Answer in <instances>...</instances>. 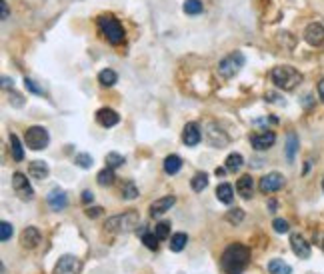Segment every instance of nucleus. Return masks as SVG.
<instances>
[{
	"instance_id": "obj_1",
	"label": "nucleus",
	"mask_w": 324,
	"mask_h": 274,
	"mask_svg": "<svg viewBox=\"0 0 324 274\" xmlns=\"http://www.w3.org/2000/svg\"><path fill=\"white\" fill-rule=\"evenodd\" d=\"M250 262V250L244 244H230L222 252L220 264L226 274H242Z\"/></svg>"
},
{
	"instance_id": "obj_2",
	"label": "nucleus",
	"mask_w": 324,
	"mask_h": 274,
	"mask_svg": "<svg viewBox=\"0 0 324 274\" xmlns=\"http://www.w3.org/2000/svg\"><path fill=\"white\" fill-rule=\"evenodd\" d=\"M270 78L280 90H294L302 82V74L294 66H288V64L274 66L272 72H270Z\"/></svg>"
},
{
	"instance_id": "obj_3",
	"label": "nucleus",
	"mask_w": 324,
	"mask_h": 274,
	"mask_svg": "<svg viewBox=\"0 0 324 274\" xmlns=\"http://www.w3.org/2000/svg\"><path fill=\"white\" fill-rule=\"evenodd\" d=\"M98 28L110 44L118 46V44L124 42V28L118 22V18H114L112 14H100L98 16Z\"/></svg>"
},
{
	"instance_id": "obj_4",
	"label": "nucleus",
	"mask_w": 324,
	"mask_h": 274,
	"mask_svg": "<svg viewBox=\"0 0 324 274\" xmlns=\"http://www.w3.org/2000/svg\"><path fill=\"white\" fill-rule=\"evenodd\" d=\"M104 226H106V230H110L114 234H124V232H130V230H136V226H138V212L130 210V212H124V214L110 216Z\"/></svg>"
},
{
	"instance_id": "obj_5",
	"label": "nucleus",
	"mask_w": 324,
	"mask_h": 274,
	"mask_svg": "<svg viewBox=\"0 0 324 274\" xmlns=\"http://www.w3.org/2000/svg\"><path fill=\"white\" fill-rule=\"evenodd\" d=\"M242 66H244V54L240 50H234L232 54L224 56L218 62V74L222 78H232V76H236L242 70Z\"/></svg>"
},
{
	"instance_id": "obj_6",
	"label": "nucleus",
	"mask_w": 324,
	"mask_h": 274,
	"mask_svg": "<svg viewBox=\"0 0 324 274\" xmlns=\"http://www.w3.org/2000/svg\"><path fill=\"white\" fill-rule=\"evenodd\" d=\"M24 144L30 150H44L50 144V134L44 126H30V128H26Z\"/></svg>"
},
{
	"instance_id": "obj_7",
	"label": "nucleus",
	"mask_w": 324,
	"mask_h": 274,
	"mask_svg": "<svg viewBox=\"0 0 324 274\" xmlns=\"http://www.w3.org/2000/svg\"><path fill=\"white\" fill-rule=\"evenodd\" d=\"M12 188L16 190V194L20 196V200H33L34 198V190L28 182V178L22 174V172H14L12 174Z\"/></svg>"
},
{
	"instance_id": "obj_8",
	"label": "nucleus",
	"mask_w": 324,
	"mask_h": 274,
	"mask_svg": "<svg viewBox=\"0 0 324 274\" xmlns=\"http://www.w3.org/2000/svg\"><path fill=\"white\" fill-rule=\"evenodd\" d=\"M282 186H284V176H282L280 172H270V174L262 176L258 184L260 192H264V194L276 192V190H280Z\"/></svg>"
},
{
	"instance_id": "obj_9",
	"label": "nucleus",
	"mask_w": 324,
	"mask_h": 274,
	"mask_svg": "<svg viewBox=\"0 0 324 274\" xmlns=\"http://www.w3.org/2000/svg\"><path fill=\"white\" fill-rule=\"evenodd\" d=\"M78 270H80V260L72 254L60 256L54 266V274H78Z\"/></svg>"
},
{
	"instance_id": "obj_10",
	"label": "nucleus",
	"mask_w": 324,
	"mask_h": 274,
	"mask_svg": "<svg viewBox=\"0 0 324 274\" xmlns=\"http://www.w3.org/2000/svg\"><path fill=\"white\" fill-rule=\"evenodd\" d=\"M276 142V134L272 130H264V132H256L250 136V144L254 150H268L272 148Z\"/></svg>"
},
{
	"instance_id": "obj_11",
	"label": "nucleus",
	"mask_w": 324,
	"mask_h": 274,
	"mask_svg": "<svg viewBox=\"0 0 324 274\" xmlns=\"http://www.w3.org/2000/svg\"><path fill=\"white\" fill-rule=\"evenodd\" d=\"M304 40L310 44V46H320L324 44V26L318 22H310L304 30Z\"/></svg>"
},
{
	"instance_id": "obj_12",
	"label": "nucleus",
	"mask_w": 324,
	"mask_h": 274,
	"mask_svg": "<svg viewBox=\"0 0 324 274\" xmlns=\"http://www.w3.org/2000/svg\"><path fill=\"white\" fill-rule=\"evenodd\" d=\"M20 242H22L24 248H36L42 242V234H40V230L36 226H26L22 230V234H20Z\"/></svg>"
},
{
	"instance_id": "obj_13",
	"label": "nucleus",
	"mask_w": 324,
	"mask_h": 274,
	"mask_svg": "<svg viewBox=\"0 0 324 274\" xmlns=\"http://www.w3.org/2000/svg\"><path fill=\"white\" fill-rule=\"evenodd\" d=\"M96 120L100 126L110 128V126H116V124L120 122V116H118L116 110H112V108H100L96 112Z\"/></svg>"
},
{
	"instance_id": "obj_14",
	"label": "nucleus",
	"mask_w": 324,
	"mask_h": 274,
	"mask_svg": "<svg viewBox=\"0 0 324 274\" xmlns=\"http://www.w3.org/2000/svg\"><path fill=\"white\" fill-rule=\"evenodd\" d=\"M290 246H292V252H294L298 258H308V256H310V244L304 240L302 234H292Z\"/></svg>"
},
{
	"instance_id": "obj_15",
	"label": "nucleus",
	"mask_w": 324,
	"mask_h": 274,
	"mask_svg": "<svg viewBox=\"0 0 324 274\" xmlns=\"http://www.w3.org/2000/svg\"><path fill=\"white\" fill-rule=\"evenodd\" d=\"M200 138H202V132H200L198 124H196V122H188V124L184 126V130H182L184 144H186V146H196V144L200 142Z\"/></svg>"
},
{
	"instance_id": "obj_16",
	"label": "nucleus",
	"mask_w": 324,
	"mask_h": 274,
	"mask_svg": "<svg viewBox=\"0 0 324 274\" xmlns=\"http://www.w3.org/2000/svg\"><path fill=\"white\" fill-rule=\"evenodd\" d=\"M46 200H48V206H50L52 210H64L66 204H68V198H66L64 190H60V188L50 190L48 196H46Z\"/></svg>"
},
{
	"instance_id": "obj_17",
	"label": "nucleus",
	"mask_w": 324,
	"mask_h": 274,
	"mask_svg": "<svg viewBox=\"0 0 324 274\" xmlns=\"http://www.w3.org/2000/svg\"><path fill=\"white\" fill-rule=\"evenodd\" d=\"M252 190H254V180L250 178V174L240 176L238 182H236V192H238L244 200H248V198H252Z\"/></svg>"
},
{
	"instance_id": "obj_18",
	"label": "nucleus",
	"mask_w": 324,
	"mask_h": 274,
	"mask_svg": "<svg viewBox=\"0 0 324 274\" xmlns=\"http://www.w3.org/2000/svg\"><path fill=\"white\" fill-rule=\"evenodd\" d=\"M176 202V198L174 196H164V198H158V200H154L152 204H150V216H162L164 212H168L172 206Z\"/></svg>"
},
{
	"instance_id": "obj_19",
	"label": "nucleus",
	"mask_w": 324,
	"mask_h": 274,
	"mask_svg": "<svg viewBox=\"0 0 324 274\" xmlns=\"http://www.w3.org/2000/svg\"><path fill=\"white\" fill-rule=\"evenodd\" d=\"M28 174H30V178L44 180V178H48L50 168H48V164H46V162H42V160H33V162L28 164Z\"/></svg>"
},
{
	"instance_id": "obj_20",
	"label": "nucleus",
	"mask_w": 324,
	"mask_h": 274,
	"mask_svg": "<svg viewBox=\"0 0 324 274\" xmlns=\"http://www.w3.org/2000/svg\"><path fill=\"white\" fill-rule=\"evenodd\" d=\"M98 82H100L102 86L110 88V86H114V84L118 82V74H116L114 70H110V68L100 70V72H98Z\"/></svg>"
},
{
	"instance_id": "obj_21",
	"label": "nucleus",
	"mask_w": 324,
	"mask_h": 274,
	"mask_svg": "<svg viewBox=\"0 0 324 274\" xmlns=\"http://www.w3.org/2000/svg\"><path fill=\"white\" fill-rule=\"evenodd\" d=\"M268 272L270 274H292L290 264H286L282 258H274L268 262Z\"/></svg>"
},
{
	"instance_id": "obj_22",
	"label": "nucleus",
	"mask_w": 324,
	"mask_h": 274,
	"mask_svg": "<svg viewBox=\"0 0 324 274\" xmlns=\"http://www.w3.org/2000/svg\"><path fill=\"white\" fill-rule=\"evenodd\" d=\"M180 168H182V160L178 154H170L164 158V172L166 174H176Z\"/></svg>"
},
{
	"instance_id": "obj_23",
	"label": "nucleus",
	"mask_w": 324,
	"mask_h": 274,
	"mask_svg": "<svg viewBox=\"0 0 324 274\" xmlns=\"http://www.w3.org/2000/svg\"><path fill=\"white\" fill-rule=\"evenodd\" d=\"M242 164H244V158H242V154H238V152H232V154H228L226 156V162H224V168L228 172H238L242 168Z\"/></svg>"
},
{
	"instance_id": "obj_24",
	"label": "nucleus",
	"mask_w": 324,
	"mask_h": 274,
	"mask_svg": "<svg viewBox=\"0 0 324 274\" xmlns=\"http://www.w3.org/2000/svg\"><path fill=\"white\" fill-rule=\"evenodd\" d=\"M170 250L172 252H180V250H184V246L188 244V234H184V232H176V234H172L170 236Z\"/></svg>"
},
{
	"instance_id": "obj_25",
	"label": "nucleus",
	"mask_w": 324,
	"mask_h": 274,
	"mask_svg": "<svg viewBox=\"0 0 324 274\" xmlns=\"http://www.w3.org/2000/svg\"><path fill=\"white\" fill-rule=\"evenodd\" d=\"M10 150H12V158L16 162H22L24 158V148H22V142L16 134H10Z\"/></svg>"
},
{
	"instance_id": "obj_26",
	"label": "nucleus",
	"mask_w": 324,
	"mask_h": 274,
	"mask_svg": "<svg viewBox=\"0 0 324 274\" xmlns=\"http://www.w3.org/2000/svg\"><path fill=\"white\" fill-rule=\"evenodd\" d=\"M216 198H218L222 204H230V202L234 200V190H232V186H230V184H220V186L216 188Z\"/></svg>"
},
{
	"instance_id": "obj_27",
	"label": "nucleus",
	"mask_w": 324,
	"mask_h": 274,
	"mask_svg": "<svg viewBox=\"0 0 324 274\" xmlns=\"http://www.w3.org/2000/svg\"><path fill=\"white\" fill-rule=\"evenodd\" d=\"M120 196H122L124 200H134V198L138 196V188H136V184H134L132 180H126V182L120 186Z\"/></svg>"
},
{
	"instance_id": "obj_28",
	"label": "nucleus",
	"mask_w": 324,
	"mask_h": 274,
	"mask_svg": "<svg viewBox=\"0 0 324 274\" xmlns=\"http://www.w3.org/2000/svg\"><path fill=\"white\" fill-rule=\"evenodd\" d=\"M296 150H298V136L294 132H288V136H286V158H288V162L294 160Z\"/></svg>"
},
{
	"instance_id": "obj_29",
	"label": "nucleus",
	"mask_w": 324,
	"mask_h": 274,
	"mask_svg": "<svg viewBox=\"0 0 324 274\" xmlns=\"http://www.w3.org/2000/svg\"><path fill=\"white\" fill-rule=\"evenodd\" d=\"M182 10H184V14H190V16L200 14V12L204 10V6H202V0H186V2L182 4Z\"/></svg>"
},
{
	"instance_id": "obj_30",
	"label": "nucleus",
	"mask_w": 324,
	"mask_h": 274,
	"mask_svg": "<svg viewBox=\"0 0 324 274\" xmlns=\"http://www.w3.org/2000/svg\"><path fill=\"white\" fill-rule=\"evenodd\" d=\"M114 178H116V176H114V170L106 166V168H102V170L98 172L96 182L100 184V186H110V184L114 182Z\"/></svg>"
},
{
	"instance_id": "obj_31",
	"label": "nucleus",
	"mask_w": 324,
	"mask_h": 274,
	"mask_svg": "<svg viewBox=\"0 0 324 274\" xmlns=\"http://www.w3.org/2000/svg\"><path fill=\"white\" fill-rule=\"evenodd\" d=\"M190 184H192V190H195V192H202V190L208 186V174H206V172H198L195 178H192Z\"/></svg>"
},
{
	"instance_id": "obj_32",
	"label": "nucleus",
	"mask_w": 324,
	"mask_h": 274,
	"mask_svg": "<svg viewBox=\"0 0 324 274\" xmlns=\"http://www.w3.org/2000/svg\"><path fill=\"white\" fill-rule=\"evenodd\" d=\"M124 164V156L122 154H118V152H108L106 154V166L108 168H118V166H122Z\"/></svg>"
},
{
	"instance_id": "obj_33",
	"label": "nucleus",
	"mask_w": 324,
	"mask_h": 274,
	"mask_svg": "<svg viewBox=\"0 0 324 274\" xmlns=\"http://www.w3.org/2000/svg\"><path fill=\"white\" fill-rule=\"evenodd\" d=\"M74 162H76V166H80V168H90V166L94 164V160H92V156H90L88 152H80V154H76Z\"/></svg>"
},
{
	"instance_id": "obj_34",
	"label": "nucleus",
	"mask_w": 324,
	"mask_h": 274,
	"mask_svg": "<svg viewBox=\"0 0 324 274\" xmlns=\"http://www.w3.org/2000/svg\"><path fill=\"white\" fill-rule=\"evenodd\" d=\"M226 220L230 224H240L244 220V210L242 208H232L226 212Z\"/></svg>"
},
{
	"instance_id": "obj_35",
	"label": "nucleus",
	"mask_w": 324,
	"mask_h": 274,
	"mask_svg": "<svg viewBox=\"0 0 324 274\" xmlns=\"http://www.w3.org/2000/svg\"><path fill=\"white\" fill-rule=\"evenodd\" d=\"M154 234L158 236V240H166L170 236V224L168 222H158L154 226Z\"/></svg>"
},
{
	"instance_id": "obj_36",
	"label": "nucleus",
	"mask_w": 324,
	"mask_h": 274,
	"mask_svg": "<svg viewBox=\"0 0 324 274\" xmlns=\"http://www.w3.org/2000/svg\"><path fill=\"white\" fill-rule=\"evenodd\" d=\"M272 228H274V232L284 234V232H288V230H290V224H288V220H284V218H274Z\"/></svg>"
},
{
	"instance_id": "obj_37",
	"label": "nucleus",
	"mask_w": 324,
	"mask_h": 274,
	"mask_svg": "<svg viewBox=\"0 0 324 274\" xmlns=\"http://www.w3.org/2000/svg\"><path fill=\"white\" fill-rule=\"evenodd\" d=\"M140 238H142V242H144L146 248H150V250H156V248H158V236H156V234L146 232V234H142Z\"/></svg>"
},
{
	"instance_id": "obj_38",
	"label": "nucleus",
	"mask_w": 324,
	"mask_h": 274,
	"mask_svg": "<svg viewBox=\"0 0 324 274\" xmlns=\"http://www.w3.org/2000/svg\"><path fill=\"white\" fill-rule=\"evenodd\" d=\"M12 232H14V228H12L10 222H2V224H0V240H2V242H8L10 236H12Z\"/></svg>"
},
{
	"instance_id": "obj_39",
	"label": "nucleus",
	"mask_w": 324,
	"mask_h": 274,
	"mask_svg": "<svg viewBox=\"0 0 324 274\" xmlns=\"http://www.w3.org/2000/svg\"><path fill=\"white\" fill-rule=\"evenodd\" d=\"M84 212H86L88 218H98V216L102 214V208H100V206H88Z\"/></svg>"
},
{
	"instance_id": "obj_40",
	"label": "nucleus",
	"mask_w": 324,
	"mask_h": 274,
	"mask_svg": "<svg viewBox=\"0 0 324 274\" xmlns=\"http://www.w3.org/2000/svg\"><path fill=\"white\" fill-rule=\"evenodd\" d=\"M24 86H26L30 92H34V94H42V88H38V86L34 84V80H30V78H24Z\"/></svg>"
},
{
	"instance_id": "obj_41",
	"label": "nucleus",
	"mask_w": 324,
	"mask_h": 274,
	"mask_svg": "<svg viewBox=\"0 0 324 274\" xmlns=\"http://www.w3.org/2000/svg\"><path fill=\"white\" fill-rule=\"evenodd\" d=\"M10 102L14 104V106H18V108H20V106L24 104V100H22V96H20L18 92H10Z\"/></svg>"
},
{
	"instance_id": "obj_42",
	"label": "nucleus",
	"mask_w": 324,
	"mask_h": 274,
	"mask_svg": "<svg viewBox=\"0 0 324 274\" xmlns=\"http://www.w3.org/2000/svg\"><path fill=\"white\" fill-rule=\"evenodd\" d=\"M10 14H8V4H6V0H0V18L2 20H6Z\"/></svg>"
},
{
	"instance_id": "obj_43",
	"label": "nucleus",
	"mask_w": 324,
	"mask_h": 274,
	"mask_svg": "<svg viewBox=\"0 0 324 274\" xmlns=\"http://www.w3.org/2000/svg\"><path fill=\"white\" fill-rule=\"evenodd\" d=\"M92 200H94V194H92L90 190H84V192H82V202L88 204V202H92Z\"/></svg>"
},
{
	"instance_id": "obj_44",
	"label": "nucleus",
	"mask_w": 324,
	"mask_h": 274,
	"mask_svg": "<svg viewBox=\"0 0 324 274\" xmlns=\"http://www.w3.org/2000/svg\"><path fill=\"white\" fill-rule=\"evenodd\" d=\"M12 88V78H8V76H2V88Z\"/></svg>"
},
{
	"instance_id": "obj_45",
	"label": "nucleus",
	"mask_w": 324,
	"mask_h": 274,
	"mask_svg": "<svg viewBox=\"0 0 324 274\" xmlns=\"http://www.w3.org/2000/svg\"><path fill=\"white\" fill-rule=\"evenodd\" d=\"M318 94H320V98L324 100V78L318 82Z\"/></svg>"
},
{
	"instance_id": "obj_46",
	"label": "nucleus",
	"mask_w": 324,
	"mask_h": 274,
	"mask_svg": "<svg viewBox=\"0 0 324 274\" xmlns=\"http://www.w3.org/2000/svg\"><path fill=\"white\" fill-rule=\"evenodd\" d=\"M226 172V168H216V176H222Z\"/></svg>"
},
{
	"instance_id": "obj_47",
	"label": "nucleus",
	"mask_w": 324,
	"mask_h": 274,
	"mask_svg": "<svg viewBox=\"0 0 324 274\" xmlns=\"http://www.w3.org/2000/svg\"><path fill=\"white\" fill-rule=\"evenodd\" d=\"M270 212H274V208H276V202H274V200H270Z\"/></svg>"
},
{
	"instance_id": "obj_48",
	"label": "nucleus",
	"mask_w": 324,
	"mask_h": 274,
	"mask_svg": "<svg viewBox=\"0 0 324 274\" xmlns=\"http://www.w3.org/2000/svg\"><path fill=\"white\" fill-rule=\"evenodd\" d=\"M0 272H2V274H6V268H4V264H0Z\"/></svg>"
},
{
	"instance_id": "obj_49",
	"label": "nucleus",
	"mask_w": 324,
	"mask_h": 274,
	"mask_svg": "<svg viewBox=\"0 0 324 274\" xmlns=\"http://www.w3.org/2000/svg\"><path fill=\"white\" fill-rule=\"evenodd\" d=\"M322 190H324V178H322Z\"/></svg>"
},
{
	"instance_id": "obj_50",
	"label": "nucleus",
	"mask_w": 324,
	"mask_h": 274,
	"mask_svg": "<svg viewBox=\"0 0 324 274\" xmlns=\"http://www.w3.org/2000/svg\"><path fill=\"white\" fill-rule=\"evenodd\" d=\"M322 250H324V240H322Z\"/></svg>"
}]
</instances>
